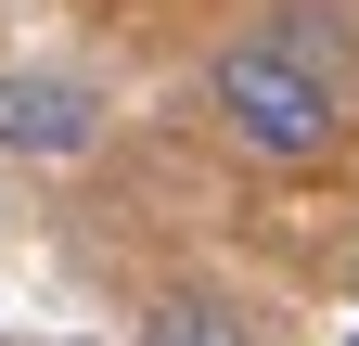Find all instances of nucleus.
<instances>
[{"label": "nucleus", "mask_w": 359, "mask_h": 346, "mask_svg": "<svg viewBox=\"0 0 359 346\" xmlns=\"http://www.w3.org/2000/svg\"><path fill=\"white\" fill-rule=\"evenodd\" d=\"M0 346H13V333H0Z\"/></svg>", "instance_id": "nucleus-6"}, {"label": "nucleus", "mask_w": 359, "mask_h": 346, "mask_svg": "<svg viewBox=\"0 0 359 346\" xmlns=\"http://www.w3.org/2000/svg\"><path fill=\"white\" fill-rule=\"evenodd\" d=\"M346 346H359V321H346Z\"/></svg>", "instance_id": "nucleus-5"}, {"label": "nucleus", "mask_w": 359, "mask_h": 346, "mask_svg": "<svg viewBox=\"0 0 359 346\" xmlns=\"http://www.w3.org/2000/svg\"><path fill=\"white\" fill-rule=\"evenodd\" d=\"M142 346H257V321H244L218 282H167L154 308H142Z\"/></svg>", "instance_id": "nucleus-3"}, {"label": "nucleus", "mask_w": 359, "mask_h": 346, "mask_svg": "<svg viewBox=\"0 0 359 346\" xmlns=\"http://www.w3.org/2000/svg\"><path fill=\"white\" fill-rule=\"evenodd\" d=\"M205 116L244 167H334L346 154V77L308 64L283 26H244L205 52Z\"/></svg>", "instance_id": "nucleus-1"}, {"label": "nucleus", "mask_w": 359, "mask_h": 346, "mask_svg": "<svg viewBox=\"0 0 359 346\" xmlns=\"http://www.w3.org/2000/svg\"><path fill=\"white\" fill-rule=\"evenodd\" d=\"M0 154H13V167H77V154H103V90H90V77L0 64Z\"/></svg>", "instance_id": "nucleus-2"}, {"label": "nucleus", "mask_w": 359, "mask_h": 346, "mask_svg": "<svg viewBox=\"0 0 359 346\" xmlns=\"http://www.w3.org/2000/svg\"><path fill=\"white\" fill-rule=\"evenodd\" d=\"M65 346H103V333H65Z\"/></svg>", "instance_id": "nucleus-4"}]
</instances>
